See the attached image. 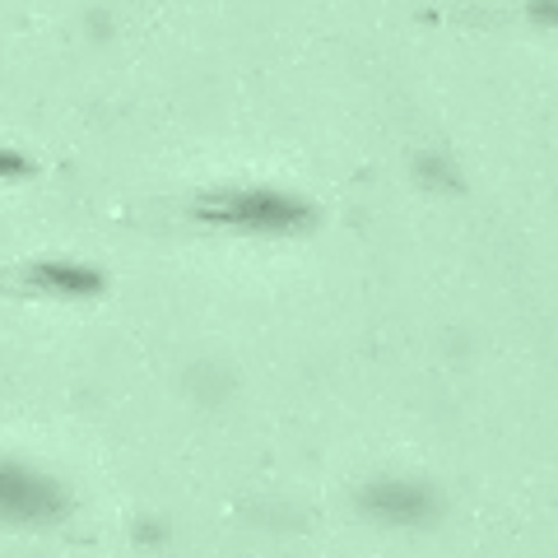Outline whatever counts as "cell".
Returning a JSON list of instances; mask_svg holds the SVG:
<instances>
[{"label": "cell", "mask_w": 558, "mask_h": 558, "mask_svg": "<svg viewBox=\"0 0 558 558\" xmlns=\"http://www.w3.org/2000/svg\"><path fill=\"white\" fill-rule=\"evenodd\" d=\"M5 512L20 517V521H47V517L61 512V494L47 480L28 475V470H20V465H10L5 470Z\"/></svg>", "instance_id": "3957f363"}, {"label": "cell", "mask_w": 558, "mask_h": 558, "mask_svg": "<svg viewBox=\"0 0 558 558\" xmlns=\"http://www.w3.org/2000/svg\"><path fill=\"white\" fill-rule=\"evenodd\" d=\"M33 284L38 289H57V293H75V299H84V293H98V275L84 270V266H57V260H47V266H33Z\"/></svg>", "instance_id": "277c9868"}, {"label": "cell", "mask_w": 558, "mask_h": 558, "mask_svg": "<svg viewBox=\"0 0 558 558\" xmlns=\"http://www.w3.org/2000/svg\"><path fill=\"white\" fill-rule=\"evenodd\" d=\"M205 223L233 233H303L312 223V209L279 191H229V196H209L196 205Z\"/></svg>", "instance_id": "6da1fadb"}, {"label": "cell", "mask_w": 558, "mask_h": 558, "mask_svg": "<svg viewBox=\"0 0 558 558\" xmlns=\"http://www.w3.org/2000/svg\"><path fill=\"white\" fill-rule=\"evenodd\" d=\"M363 512L387 521V526H424L433 521V488L410 480H373L363 488Z\"/></svg>", "instance_id": "7a4b0ae2"}, {"label": "cell", "mask_w": 558, "mask_h": 558, "mask_svg": "<svg viewBox=\"0 0 558 558\" xmlns=\"http://www.w3.org/2000/svg\"><path fill=\"white\" fill-rule=\"evenodd\" d=\"M531 14L545 24H558V0H531Z\"/></svg>", "instance_id": "5b68a950"}]
</instances>
